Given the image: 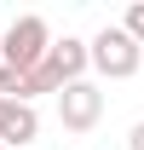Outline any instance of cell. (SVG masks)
Segmentation results:
<instances>
[{
    "label": "cell",
    "mask_w": 144,
    "mask_h": 150,
    "mask_svg": "<svg viewBox=\"0 0 144 150\" xmlns=\"http://www.w3.org/2000/svg\"><path fill=\"white\" fill-rule=\"evenodd\" d=\"M87 46H92V69L104 75V81H133V75L144 69V46L127 35L121 23H104Z\"/></svg>",
    "instance_id": "obj_1"
},
{
    "label": "cell",
    "mask_w": 144,
    "mask_h": 150,
    "mask_svg": "<svg viewBox=\"0 0 144 150\" xmlns=\"http://www.w3.org/2000/svg\"><path fill=\"white\" fill-rule=\"evenodd\" d=\"M46 52H52V29H46V18L23 12V18L6 23V35H0V64H12V69H40Z\"/></svg>",
    "instance_id": "obj_2"
},
{
    "label": "cell",
    "mask_w": 144,
    "mask_h": 150,
    "mask_svg": "<svg viewBox=\"0 0 144 150\" xmlns=\"http://www.w3.org/2000/svg\"><path fill=\"white\" fill-rule=\"evenodd\" d=\"M98 115H104V93H98L92 81H75V87L58 93V121H64L69 133H92Z\"/></svg>",
    "instance_id": "obj_3"
},
{
    "label": "cell",
    "mask_w": 144,
    "mask_h": 150,
    "mask_svg": "<svg viewBox=\"0 0 144 150\" xmlns=\"http://www.w3.org/2000/svg\"><path fill=\"white\" fill-rule=\"evenodd\" d=\"M35 139H40V115H35V104L0 98V144H35Z\"/></svg>",
    "instance_id": "obj_4"
},
{
    "label": "cell",
    "mask_w": 144,
    "mask_h": 150,
    "mask_svg": "<svg viewBox=\"0 0 144 150\" xmlns=\"http://www.w3.org/2000/svg\"><path fill=\"white\" fill-rule=\"evenodd\" d=\"M0 98L35 104V81H29V69H12V64H0Z\"/></svg>",
    "instance_id": "obj_5"
},
{
    "label": "cell",
    "mask_w": 144,
    "mask_h": 150,
    "mask_svg": "<svg viewBox=\"0 0 144 150\" xmlns=\"http://www.w3.org/2000/svg\"><path fill=\"white\" fill-rule=\"evenodd\" d=\"M121 29H127V35H133V40L144 46V0H138V6H127V18H121Z\"/></svg>",
    "instance_id": "obj_6"
},
{
    "label": "cell",
    "mask_w": 144,
    "mask_h": 150,
    "mask_svg": "<svg viewBox=\"0 0 144 150\" xmlns=\"http://www.w3.org/2000/svg\"><path fill=\"white\" fill-rule=\"evenodd\" d=\"M127 150H144V121H133V133H127Z\"/></svg>",
    "instance_id": "obj_7"
},
{
    "label": "cell",
    "mask_w": 144,
    "mask_h": 150,
    "mask_svg": "<svg viewBox=\"0 0 144 150\" xmlns=\"http://www.w3.org/2000/svg\"><path fill=\"white\" fill-rule=\"evenodd\" d=\"M0 150H6V144H0Z\"/></svg>",
    "instance_id": "obj_8"
}]
</instances>
